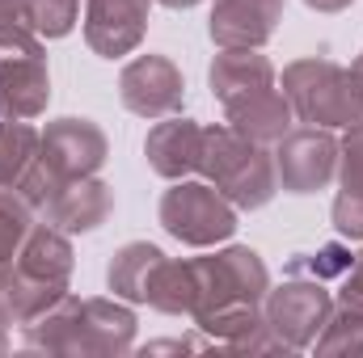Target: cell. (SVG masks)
<instances>
[{
  "label": "cell",
  "mask_w": 363,
  "mask_h": 358,
  "mask_svg": "<svg viewBox=\"0 0 363 358\" xmlns=\"http://www.w3.org/2000/svg\"><path fill=\"white\" fill-rule=\"evenodd\" d=\"M135 316L110 299H72L64 295L51 312L26 325V342L64 354H123L131 346Z\"/></svg>",
  "instance_id": "1"
},
{
  "label": "cell",
  "mask_w": 363,
  "mask_h": 358,
  "mask_svg": "<svg viewBox=\"0 0 363 358\" xmlns=\"http://www.w3.org/2000/svg\"><path fill=\"white\" fill-rule=\"evenodd\" d=\"M13 270H21L30 278H43V282L68 287V274H72V245H68V236L55 224H34V232L26 236Z\"/></svg>",
  "instance_id": "16"
},
{
  "label": "cell",
  "mask_w": 363,
  "mask_h": 358,
  "mask_svg": "<svg viewBox=\"0 0 363 358\" xmlns=\"http://www.w3.org/2000/svg\"><path fill=\"white\" fill-rule=\"evenodd\" d=\"M30 232H34V207L17 190L0 185V266H13Z\"/></svg>",
  "instance_id": "20"
},
{
  "label": "cell",
  "mask_w": 363,
  "mask_h": 358,
  "mask_svg": "<svg viewBox=\"0 0 363 358\" xmlns=\"http://www.w3.org/2000/svg\"><path fill=\"white\" fill-rule=\"evenodd\" d=\"M38 131L30 127V118H4L0 122V185H17L21 173L30 169V161L38 156Z\"/></svg>",
  "instance_id": "19"
},
{
  "label": "cell",
  "mask_w": 363,
  "mask_h": 358,
  "mask_svg": "<svg viewBox=\"0 0 363 358\" xmlns=\"http://www.w3.org/2000/svg\"><path fill=\"white\" fill-rule=\"evenodd\" d=\"M38 161L60 181L89 178L106 161V135L89 118H55L38 139Z\"/></svg>",
  "instance_id": "9"
},
{
  "label": "cell",
  "mask_w": 363,
  "mask_h": 358,
  "mask_svg": "<svg viewBox=\"0 0 363 358\" xmlns=\"http://www.w3.org/2000/svg\"><path fill=\"white\" fill-rule=\"evenodd\" d=\"M26 4L38 38H64L77 25V8H81V0H26Z\"/></svg>",
  "instance_id": "21"
},
{
  "label": "cell",
  "mask_w": 363,
  "mask_h": 358,
  "mask_svg": "<svg viewBox=\"0 0 363 358\" xmlns=\"http://www.w3.org/2000/svg\"><path fill=\"white\" fill-rule=\"evenodd\" d=\"M161 224L182 245L207 249L237 232V207L211 181H178L161 198Z\"/></svg>",
  "instance_id": "5"
},
{
  "label": "cell",
  "mask_w": 363,
  "mask_h": 358,
  "mask_svg": "<svg viewBox=\"0 0 363 358\" xmlns=\"http://www.w3.org/2000/svg\"><path fill=\"white\" fill-rule=\"evenodd\" d=\"M194 266V321L233 308H258L271 291L267 266L254 249H224L216 258H199Z\"/></svg>",
  "instance_id": "4"
},
{
  "label": "cell",
  "mask_w": 363,
  "mask_h": 358,
  "mask_svg": "<svg viewBox=\"0 0 363 358\" xmlns=\"http://www.w3.org/2000/svg\"><path fill=\"white\" fill-rule=\"evenodd\" d=\"M51 97L47 55L34 30L0 38V105L9 118H38Z\"/></svg>",
  "instance_id": "6"
},
{
  "label": "cell",
  "mask_w": 363,
  "mask_h": 358,
  "mask_svg": "<svg viewBox=\"0 0 363 358\" xmlns=\"http://www.w3.org/2000/svg\"><path fill=\"white\" fill-rule=\"evenodd\" d=\"M110 207H114L110 185H106V181H97L89 173V178L60 181V185H55V194H51V202L43 207V219H47V224H55L60 232H93V228H101V224H106Z\"/></svg>",
  "instance_id": "13"
},
{
  "label": "cell",
  "mask_w": 363,
  "mask_h": 358,
  "mask_svg": "<svg viewBox=\"0 0 363 358\" xmlns=\"http://www.w3.org/2000/svg\"><path fill=\"white\" fill-rule=\"evenodd\" d=\"M283 97L291 114L308 127H355L363 105L355 97L351 72L330 59H300L283 72Z\"/></svg>",
  "instance_id": "3"
},
{
  "label": "cell",
  "mask_w": 363,
  "mask_h": 358,
  "mask_svg": "<svg viewBox=\"0 0 363 358\" xmlns=\"http://www.w3.org/2000/svg\"><path fill=\"white\" fill-rule=\"evenodd\" d=\"M279 21H283V0H216L211 4V38L224 51L271 42Z\"/></svg>",
  "instance_id": "12"
},
{
  "label": "cell",
  "mask_w": 363,
  "mask_h": 358,
  "mask_svg": "<svg viewBox=\"0 0 363 358\" xmlns=\"http://www.w3.org/2000/svg\"><path fill=\"white\" fill-rule=\"evenodd\" d=\"M334 228L351 241H363V198L359 194H338L334 198Z\"/></svg>",
  "instance_id": "24"
},
{
  "label": "cell",
  "mask_w": 363,
  "mask_h": 358,
  "mask_svg": "<svg viewBox=\"0 0 363 358\" xmlns=\"http://www.w3.org/2000/svg\"><path fill=\"white\" fill-rule=\"evenodd\" d=\"M338 178H342V194H359L363 198V118L338 144Z\"/></svg>",
  "instance_id": "23"
},
{
  "label": "cell",
  "mask_w": 363,
  "mask_h": 358,
  "mask_svg": "<svg viewBox=\"0 0 363 358\" xmlns=\"http://www.w3.org/2000/svg\"><path fill=\"white\" fill-rule=\"evenodd\" d=\"M237 211H258L267 207L279 190L274 161L262 152V144L237 135L233 127H203V148H199V169Z\"/></svg>",
  "instance_id": "2"
},
{
  "label": "cell",
  "mask_w": 363,
  "mask_h": 358,
  "mask_svg": "<svg viewBox=\"0 0 363 358\" xmlns=\"http://www.w3.org/2000/svg\"><path fill=\"white\" fill-rule=\"evenodd\" d=\"M199 148H203V127H194L190 118H165L148 131V165L169 181H182L186 173L199 169Z\"/></svg>",
  "instance_id": "15"
},
{
  "label": "cell",
  "mask_w": 363,
  "mask_h": 358,
  "mask_svg": "<svg viewBox=\"0 0 363 358\" xmlns=\"http://www.w3.org/2000/svg\"><path fill=\"white\" fill-rule=\"evenodd\" d=\"M355 262V253L351 249H342V245H325L321 253H296L291 262H287V274H308V278H338V274H347Z\"/></svg>",
  "instance_id": "22"
},
{
  "label": "cell",
  "mask_w": 363,
  "mask_h": 358,
  "mask_svg": "<svg viewBox=\"0 0 363 358\" xmlns=\"http://www.w3.org/2000/svg\"><path fill=\"white\" fill-rule=\"evenodd\" d=\"M262 85H274V64L267 55H258V47L216 55V64H211V93L220 101H233V97H241L250 89H262Z\"/></svg>",
  "instance_id": "17"
},
{
  "label": "cell",
  "mask_w": 363,
  "mask_h": 358,
  "mask_svg": "<svg viewBox=\"0 0 363 358\" xmlns=\"http://www.w3.org/2000/svg\"><path fill=\"white\" fill-rule=\"evenodd\" d=\"M308 8H317V13H342L351 0H304Z\"/></svg>",
  "instance_id": "26"
},
{
  "label": "cell",
  "mask_w": 363,
  "mask_h": 358,
  "mask_svg": "<svg viewBox=\"0 0 363 358\" xmlns=\"http://www.w3.org/2000/svg\"><path fill=\"white\" fill-rule=\"evenodd\" d=\"M224 114H228V127L254 144H279L287 131H291V105L279 85H262V89H250L233 101H224Z\"/></svg>",
  "instance_id": "14"
},
{
  "label": "cell",
  "mask_w": 363,
  "mask_h": 358,
  "mask_svg": "<svg viewBox=\"0 0 363 358\" xmlns=\"http://www.w3.org/2000/svg\"><path fill=\"white\" fill-rule=\"evenodd\" d=\"M148 30V0H85V42L101 59L131 55Z\"/></svg>",
  "instance_id": "11"
},
{
  "label": "cell",
  "mask_w": 363,
  "mask_h": 358,
  "mask_svg": "<svg viewBox=\"0 0 363 358\" xmlns=\"http://www.w3.org/2000/svg\"><path fill=\"white\" fill-rule=\"evenodd\" d=\"M347 72H351V85H355V97H359V105H363V55L355 59V64H351V68H347Z\"/></svg>",
  "instance_id": "27"
},
{
  "label": "cell",
  "mask_w": 363,
  "mask_h": 358,
  "mask_svg": "<svg viewBox=\"0 0 363 358\" xmlns=\"http://www.w3.org/2000/svg\"><path fill=\"white\" fill-rule=\"evenodd\" d=\"M161 4H165V8H194L199 0H161Z\"/></svg>",
  "instance_id": "28"
},
{
  "label": "cell",
  "mask_w": 363,
  "mask_h": 358,
  "mask_svg": "<svg viewBox=\"0 0 363 358\" xmlns=\"http://www.w3.org/2000/svg\"><path fill=\"white\" fill-rule=\"evenodd\" d=\"M161 262H165V253H161L157 245H148V241H131V245H123V249L114 253L110 270H106L110 291L123 295V299L144 304V295H148V278H152V270L161 266Z\"/></svg>",
  "instance_id": "18"
},
{
  "label": "cell",
  "mask_w": 363,
  "mask_h": 358,
  "mask_svg": "<svg viewBox=\"0 0 363 358\" xmlns=\"http://www.w3.org/2000/svg\"><path fill=\"white\" fill-rule=\"evenodd\" d=\"M267 329L287 346V350H300L308 342H317V333L325 329L334 304H330V291L321 287V278H296V282H283L279 291H267Z\"/></svg>",
  "instance_id": "7"
},
{
  "label": "cell",
  "mask_w": 363,
  "mask_h": 358,
  "mask_svg": "<svg viewBox=\"0 0 363 358\" xmlns=\"http://www.w3.org/2000/svg\"><path fill=\"white\" fill-rule=\"evenodd\" d=\"M342 304H347V308H355V312H363V253L351 262V270H347V282H342Z\"/></svg>",
  "instance_id": "25"
},
{
  "label": "cell",
  "mask_w": 363,
  "mask_h": 358,
  "mask_svg": "<svg viewBox=\"0 0 363 358\" xmlns=\"http://www.w3.org/2000/svg\"><path fill=\"white\" fill-rule=\"evenodd\" d=\"M274 173L287 194H313L325 190L338 173V139L330 127H300L279 139L274 152Z\"/></svg>",
  "instance_id": "8"
},
{
  "label": "cell",
  "mask_w": 363,
  "mask_h": 358,
  "mask_svg": "<svg viewBox=\"0 0 363 358\" xmlns=\"http://www.w3.org/2000/svg\"><path fill=\"white\" fill-rule=\"evenodd\" d=\"M182 72L165 55H140L123 68L118 76V97L131 114L140 118H169L182 110Z\"/></svg>",
  "instance_id": "10"
}]
</instances>
